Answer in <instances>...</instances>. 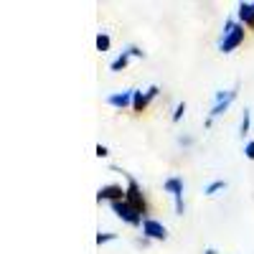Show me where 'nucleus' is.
Wrapping results in <instances>:
<instances>
[{
  "instance_id": "nucleus-1",
  "label": "nucleus",
  "mask_w": 254,
  "mask_h": 254,
  "mask_svg": "<svg viewBox=\"0 0 254 254\" xmlns=\"http://www.w3.org/2000/svg\"><path fill=\"white\" fill-rule=\"evenodd\" d=\"M247 31H249V28H247V26H242L239 20L226 18V20H224L221 38H219V51H221V54H231V51H237V49L244 44Z\"/></svg>"
},
{
  "instance_id": "nucleus-2",
  "label": "nucleus",
  "mask_w": 254,
  "mask_h": 254,
  "mask_svg": "<svg viewBox=\"0 0 254 254\" xmlns=\"http://www.w3.org/2000/svg\"><path fill=\"white\" fill-rule=\"evenodd\" d=\"M125 181H127V186H125V188H127V196H125V201L130 203L132 208H137L140 214L147 219V216H150V203H147V196L142 193V186H140V183H137L130 173H125Z\"/></svg>"
},
{
  "instance_id": "nucleus-3",
  "label": "nucleus",
  "mask_w": 254,
  "mask_h": 254,
  "mask_svg": "<svg viewBox=\"0 0 254 254\" xmlns=\"http://www.w3.org/2000/svg\"><path fill=\"white\" fill-rule=\"evenodd\" d=\"M110 208H112V214H115L117 219H122L127 226H140V229H142L145 216L140 214L137 208H132L127 201H115V203H110Z\"/></svg>"
},
{
  "instance_id": "nucleus-4",
  "label": "nucleus",
  "mask_w": 254,
  "mask_h": 254,
  "mask_svg": "<svg viewBox=\"0 0 254 254\" xmlns=\"http://www.w3.org/2000/svg\"><path fill=\"white\" fill-rule=\"evenodd\" d=\"M237 94H239V87H231V89H221V92H216V97H214V107H211V112H208V120L214 122L216 117H221V115L231 107V102L237 99Z\"/></svg>"
},
{
  "instance_id": "nucleus-5",
  "label": "nucleus",
  "mask_w": 254,
  "mask_h": 254,
  "mask_svg": "<svg viewBox=\"0 0 254 254\" xmlns=\"http://www.w3.org/2000/svg\"><path fill=\"white\" fill-rule=\"evenodd\" d=\"M163 188L168 190V193L173 196V201H176V216H183L186 214V201H183V178H178V176H171V178H165V183H163Z\"/></svg>"
},
{
  "instance_id": "nucleus-6",
  "label": "nucleus",
  "mask_w": 254,
  "mask_h": 254,
  "mask_svg": "<svg viewBox=\"0 0 254 254\" xmlns=\"http://www.w3.org/2000/svg\"><path fill=\"white\" fill-rule=\"evenodd\" d=\"M142 237H147L150 242H165V239H168V229H165V224H160L158 219L147 216V219L142 221Z\"/></svg>"
},
{
  "instance_id": "nucleus-7",
  "label": "nucleus",
  "mask_w": 254,
  "mask_h": 254,
  "mask_svg": "<svg viewBox=\"0 0 254 254\" xmlns=\"http://www.w3.org/2000/svg\"><path fill=\"white\" fill-rule=\"evenodd\" d=\"M127 196V188H122L120 183H107L97 190V203H115V201H125Z\"/></svg>"
},
{
  "instance_id": "nucleus-8",
  "label": "nucleus",
  "mask_w": 254,
  "mask_h": 254,
  "mask_svg": "<svg viewBox=\"0 0 254 254\" xmlns=\"http://www.w3.org/2000/svg\"><path fill=\"white\" fill-rule=\"evenodd\" d=\"M132 97H135V92H132V89L115 92V94H110V97H107V104H110V107H115V110H127V107L132 110Z\"/></svg>"
},
{
  "instance_id": "nucleus-9",
  "label": "nucleus",
  "mask_w": 254,
  "mask_h": 254,
  "mask_svg": "<svg viewBox=\"0 0 254 254\" xmlns=\"http://www.w3.org/2000/svg\"><path fill=\"white\" fill-rule=\"evenodd\" d=\"M237 18H239L242 26H247L249 31H254V3H239Z\"/></svg>"
},
{
  "instance_id": "nucleus-10",
  "label": "nucleus",
  "mask_w": 254,
  "mask_h": 254,
  "mask_svg": "<svg viewBox=\"0 0 254 254\" xmlns=\"http://www.w3.org/2000/svg\"><path fill=\"white\" fill-rule=\"evenodd\" d=\"M132 92H135V97H132V112L142 115L147 110V104H150V97H147V92H142V89H132Z\"/></svg>"
},
{
  "instance_id": "nucleus-11",
  "label": "nucleus",
  "mask_w": 254,
  "mask_h": 254,
  "mask_svg": "<svg viewBox=\"0 0 254 254\" xmlns=\"http://www.w3.org/2000/svg\"><path fill=\"white\" fill-rule=\"evenodd\" d=\"M130 59H132V56H130V51L125 49V51H122V54H120V56H117V59L110 64V69H112V71H122V69H127V64H130Z\"/></svg>"
},
{
  "instance_id": "nucleus-12",
  "label": "nucleus",
  "mask_w": 254,
  "mask_h": 254,
  "mask_svg": "<svg viewBox=\"0 0 254 254\" xmlns=\"http://www.w3.org/2000/svg\"><path fill=\"white\" fill-rule=\"evenodd\" d=\"M249 130H252V110H247V107H244V112H242V122H239V135H242V137H247V135H249Z\"/></svg>"
},
{
  "instance_id": "nucleus-13",
  "label": "nucleus",
  "mask_w": 254,
  "mask_h": 254,
  "mask_svg": "<svg viewBox=\"0 0 254 254\" xmlns=\"http://www.w3.org/2000/svg\"><path fill=\"white\" fill-rule=\"evenodd\" d=\"M110 46H112V38H110L107 33H104V31H102V33H97V51H99V54H107V51H110Z\"/></svg>"
},
{
  "instance_id": "nucleus-14",
  "label": "nucleus",
  "mask_w": 254,
  "mask_h": 254,
  "mask_svg": "<svg viewBox=\"0 0 254 254\" xmlns=\"http://www.w3.org/2000/svg\"><path fill=\"white\" fill-rule=\"evenodd\" d=\"M224 188H226V181H211V183L203 188V193H206V196H216L219 190H224Z\"/></svg>"
},
{
  "instance_id": "nucleus-15",
  "label": "nucleus",
  "mask_w": 254,
  "mask_h": 254,
  "mask_svg": "<svg viewBox=\"0 0 254 254\" xmlns=\"http://www.w3.org/2000/svg\"><path fill=\"white\" fill-rule=\"evenodd\" d=\"M115 239H117V234H115V231H99V234L94 237L97 247H102V244H107V242H115Z\"/></svg>"
},
{
  "instance_id": "nucleus-16",
  "label": "nucleus",
  "mask_w": 254,
  "mask_h": 254,
  "mask_svg": "<svg viewBox=\"0 0 254 254\" xmlns=\"http://www.w3.org/2000/svg\"><path fill=\"white\" fill-rule=\"evenodd\" d=\"M183 115H186V102H178V104H176V110H173V117H171V120L178 125V122L183 120Z\"/></svg>"
},
{
  "instance_id": "nucleus-17",
  "label": "nucleus",
  "mask_w": 254,
  "mask_h": 254,
  "mask_svg": "<svg viewBox=\"0 0 254 254\" xmlns=\"http://www.w3.org/2000/svg\"><path fill=\"white\" fill-rule=\"evenodd\" d=\"M244 158H247V160H254V140H249V142L244 145Z\"/></svg>"
},
{
  "instance_id": "nucleus-18",
  "label": "nucleus",
  "mask_w": 254,
  "mask_h": 254,
  "mask_svg": "<svg viewBox=\"0 0 254 254\" xmlns=\"http://www.w3.org/2000/svg\"><path fill=\"white\" fill-rule=\"evenodd\" d=\"M127 51H130L132 59H145V51H142L140 46H127Z\"/></svg>"
},
{
  "instance_id": "nucleus-19",
  "label": "nucleus",
  "mask_w": 254,
  "mask_h": 254,
  "mask_svg": "<svg viewBox=\"0 0 254 254\" xmlns=\"http://www.w3.org/2000/svg\"><path fill=\"white\" fill-rule=\"evenodd\" d=\"M94 153H97V158H107V155H110V147L99 142V145L94 147Z\"/></svg>"
},
{
  "instance_id": "nucleus-20",
  "label": "nucleus",
  "mask_w": 254,
  "mask_h": 254,
  "mask_svg": "<svg viewBox=\"0 0 254 254\" xmlns=\"http://www.w3.org/2000/svg\"><path fill=\"white\" fill-rule=\"evenodd\" d=\"M135 244H137V247H147V244H150V239H147V237H140Z\"/></svg>"
},
{
  "instance_id": "nucleus-21",
  "label": "nucleus",
  "mask_w": 254,
  "mask_h": 254,
  "mask_svg": "<svg viewBox=\"0 0 254 254\" xmlns=\"http://www.w3.org/2000/svg\"><path fill=\"white\" fill-rule=\"evenodd\" d=\"M178 142L186 145V147H188V145H193V140H190V137H178Z\"/></svg>"
},
{
  "instance_id": "nucleus-22",
  "label": "nucleus",
  "mask_w": 254,
  "mask_h": 254,
  "mask_svg": "<svg viewBox=\"0 0 254 254\" xmlns=\"http://www.w3.org/2000/svg\"><path fill=\"white\" fill-rule=\"evenodd\" d=\"M203 254H219V252H216L214 247H206V249H203Z\"/></svg>"
}]
</instances>
